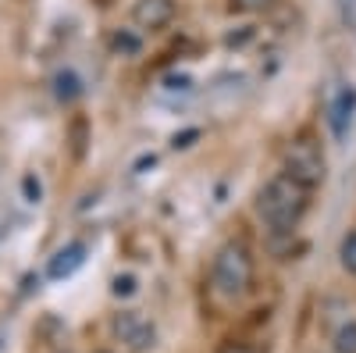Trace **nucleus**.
<instances>
[{
  "instance_id": "nucleus-2",
  "label": "nucleus",
  "mask_w": 356,
  "mask_h": 353,
  "mask_svg": "<svg viewBox=\"0 0 356 353\" xmlns=\"http://www.w3.org/2000/svg\"><path fill=\"white\" fill-rule=\"evenodd\" d=\"M253 285V250L246 240H228L211 260V289L221 300H243Z\"/></svg>"
},
{
  "instance_id": "nucleus-3",
  "label": "nucleus",
  "mask_w": 356,
  "mask_h": 353,
  "mask_svg": "<svg viewBox=\"0 0 356 353\" xmlns=\"http://www.w3.org/2000/svg\"><path fill=\"white\" fill-rule=\"evenodd\" d=\"M282 171L292 175L296 182H303L307 189L324 186V179H328V157H324L321 139L310 132L292 136L282 150Z\"/></svg>"
},
{
  "instance_id": "nucleus-13",
  "label": "nucleus",
  "mask_w": 356,
  "mask_h": 353,
  "mask_svg": "<svg viewBox=\"0 0 356 353\" xmlns=\"http://www.w3.org/2000/svg\"><path fill=\"white\" fill-rule=\"evenodd\" d=\"M275 0H228V8L232 11H239V15H260V11H267Z\"/></svg>"
},
{
  "instance_id": "nucleus-14",
  "label": "nucleus",
  "mask_w": 356,
  "mask_h": 353,
  "mask_svg": "<svg viewBox=\"0 0 356 353\" xmlns=\"http://www.w3.org/2000/svg\"><path fill=\"white\" fill-rule=\"evenodd\" d=\"M136 289H139V279L136 275H114V282H111L114 297H136Z\"/></svg>"
},
{
  "instance_id": "nucleus-7",
  "label": "nucleus",
  "mask_w": 356,
  "mask_h": 353,
  "mask_svg": "<svg viewBox=\"0 0 356 353\" xmlns=\"http://www.w3.org/2000/svg\"><path fill=\"white\" fill-rule=\"evenodd\" d=\"M86 253H89V246H86L82 240H72V243H65L61 250H54V257L47 260V279H54V282L72 279L82 264H86Z\"/></svg>"
},
{
  "instance_id": "nucleus-4",
  "label": "nucleus",
  "mask_w": 356,
  "mask_h": 353,
  "mask_svg": "<svg viewBox=\"0 0 356 353\" xmlns=\"http://www.w3.org/2000/svg\"><path fill=\"white\" fill-rule=\"evenodd\" d=\"M111 332L132 353H146V350L157 346V325L143 311H118L111 317Z\"/></svg>"
},
{
  "instance_id": "nucleus-8",
  "label": "nucleus",
  "mask_w": 356,
  "mask_h": 353,
  "mask_svg": "<svg viewBox=\"0 0 356 353\" xmlns=\"http://www.w3.org/2000/svg\"><path fill=\"white\" fill-rule=\"evenodd\" d=\"M50 93H54V100L61 107H72V104H79L86 97V79L72 65H65V68H57L50 75Z\"/></svg>"
},
{
  "instance_id": "nucleus-9",
  "label": "nucleus",
  "mask_w": 356,
  "mask_h": 353,
  "mask_svg": "<svg viewBox=\"0 0 356 353\" xmlns=\"http://www.w3.org/2000/svg\"><path fill=\"white\" fill-rule=\"evenodd\" d=\"M107 47L114 57H139L143 54V33L139 29H111V36H107Z\"/></svg>"
},
{
  "instance_id": "nucleus-15",
  "label": "nucleus",
  "mask_w": 356,
  "mask_h": 353,
  "mask_svg": "<svg viewBox=\"0 0 356 353\" xmlns=\"http://www.w3.org/2000/svg\"><path fill=\"white\" fill-rule=\"evenodd\" d=\"M218 353H260V350H253V346H246V343H228V346H221Z\"/></svg>"
},
{
  "instance_id": "nucleus-11",
  "label": "nucleus",
  "mask_w": 356,
  "mask_h": 353,
  "mask_svg": "<svg viewBox=\"0 0 356 353\" xmlns=\"http://www.w3.org/2000/svg\"><path fill=\"white\" fill-rule=\"evenodd\" d=\"M22 196H25V203H43V182H40V175H33V171L22 175Z\"/></svg>"
},
{
  "instance_id": "nucleus-10",
  "label": "nucleus",
  "mask_w": 356,
  "mask_h": 353,
  "mask_svg": "<svg viewBox=\"0 0 356 353\" xmlns=\"http://www.w3.org/2000/svg\"><path fill=\"white\" fill-rule=\"evenodd\" d=\"M339 264H342V272H349L356 279V228L342 235V243H339Z\"/></svg>"
},
{
  "instance_id": "nucleus-6",
  "label": "nucleus",
  "mask_w": 356,
  "mask_h": 353,
  "mask_svg": "<svg viewBox=\"0 0 356 353\" xmlns=\"http://www.w3.org/2000/svg\"><path fill=\"white\" fill-rule=\"evenodd\" d=\"M132 25L139 29V33H161V29H168L178 15L175 0H132Z\"/></svg>"
},
{
  "instance_id": "nucleus-1",
  "label": "nucleus",
  "mask_w": 356,
  "mask_h": 353,
  "mask_svg": "<svg viewBox=\"0 0 356 353\" xmlns=\"http://www.w3.org/2000/svg\"><path fill=\"white\" fill-rule=\"evenodd\" d=\"M310 196H314V189H307L303 182H296L292 175L278 171V175H271V179L260 186V193L253 200V214H257V221L267 232H278V235L282 232H296L300 221L307 218V211H310Z\"/></svg>"
},
{
  "instance_id": "nucleus-5",
  "label": "nucleus",
  "mask_w": 356,
  "mask_h": 353,
  "mask_svg": "<svg viewBox=\"0 0 356 353\" xmlns=\"http://www.w3.org/2000/svg\"><path fill=\"white\" fill-rule=\"evenodd\" d=\"M353 122H356V86L346 82V86H339V90H335V97L328 104V125H332L335 143H346L349 139Z\"/></svg>"
},
{
  "instance_id": "nucleus-16",
  "label": "nucleus",
  "mask_w": 356,
  "mask_h": 353,
  "mask_svg": "<svg viewBox=\"0 0 356 353\" xmlns=\"http://www.w3.org/2000/svg\"><path fill=\"white\" fill-rule=\"evenodd\" d=\"M100 353H107V350H100Z\"/></svg>"
},
{
  "instance_id": "nucleus-12",
  "label": "nucleus",
  "mask_w": 356,
  "mask_h": 353,
  "mask_svg": "<svg viewBox=\"0 0 356 353\" xmlns=\"http://www.w3.org/2000/svg\"><path fill=\"white\" fill-rule=\"evenodd\" d=\"M335 353H356V321H346L335 332Z\"/></svg>"
}]
</instances>
